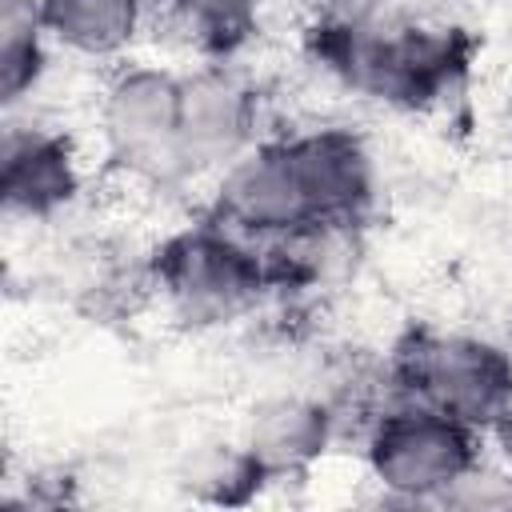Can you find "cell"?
<instances>
[{
	"label": "cell",
	"mask_w": 512,
	"mask_h": 512,
	"mask_svg": "<svg viewBox=\"0 0 512 512\" xmlns=\"http://www.w3.org/2000/svg\"><path fill=\"white\" fill-rule=\"evenodd\" d=\"M148 276L168 312L192 328L232 324L276 292L268 248L216 216L168 232L152 248Z\"/></svg>",
	"instance_id": "obj_3"
},
{
	"label": "cell",
	"mask_w": 512,
	"mask_h": 512,
	"mask_svg": "<svg viewBox=\"0 0 512 512\" xmlns=\"http://www.w3.org/2000/svg\"><path fill=\"white\" fill-rule=\"evenodd\" d=\"M388 400H416L488 436L512 400V348L472 332H408L384 364Z\"/></svg>",
	"instance_id": "obj_4"
},
{
	"label": "cell",
	"mask_w": 512,
	"mask_h": 512,
	"mask_svg": "<svg viewBox=\"0 0 512 512\" xmlns=\"http://www.w3.org/2000/svg\"><path fill=\"white\" fill-rule=\"evenodd\" d=\"M188 492L204 504H248L268 480V472L256 464V456L236 444H212L188 464Z\"/></svg>",
	"instance_id": "obj_13"
},
{
	"label": "cell",
	"mask_w": 512,
	"mask_h": 512,
	"mask_svg": "<svg viewBox=\"0 0 512 512\" xmlns=\"http://www.w3.org/2000/svg\"><path fill=\"white\" fill-rule=\"evenodd\" d=\"M84 188L80 152L68 132L52 124H8L0 144V192L8 216L52 220Z\"/></svg>",
	"instance_id": "obj_8"
},
{
	"label": "cell",
	"mask_w": 512,
	"mask_h": 512,
	"mask_svg": "<svg viewBox=\"0 0 512 512\" xmlns=\"http://www.w3.org/2000/svg\"><path fill=\"white\" fill-rule=\"evenodd\" d=\"M48 28L36 0H0V100L16 108L48 72Z\"/></svg>",
	"instance_id": "obj_11"
},
{
	"label": "cell",
	"mask_w": 512,
	"mask_h": 512,
	"mask_svg": "<svg viewBox=\"0 0 512 512\" xmlns=\"http://www.w3.org/2000/svg\"><path fill=\"white\" fill-rule=\"evenodd\" d=\"M336 416L312 396H268L260 400L240 432V444L256 456L268 480L304 476L332 448Z\"/></svg>",
	"instance_id": "obj_9"
},
{
	"label": "cell",
	"mask_w": 512,
	"mask_h": 512,
	"mask_svg": "<svg viewBox=\"0 0 512 512\" xmlns=\"http://www.w3.org/2000/svg\"><path fill=\"white\" fill-rule=\"evenodd\" d=\"M260 124V100L256 88L224 68V60H212L184 76V116H180V140H184V164L196 176L224 172L232 160H240L256 140Z\"/></svg>",
	"instance_id": "obj_7"
},
{
	"label": "cell",
	"mask_w": 512,
	"mask_h": 512,
	"mask_svg": "<svg viewBox=\"0 0 512 512\" xmlns=\"http://www.w3.org/2000/svg\"><path fill=\"white\" fill-rule=\"evenodd\" d=\"M156 4H164L168 20L184 32V40L196 52L212 60H228L236 48L252 40L268 0H156Z\"/></svg>",
	"instance_id": "obj_12"
},
{
	"label": "cell",
	"mask_w": 512,
	"mask_h": 512,
	"mask_svg": "<svg viewBox=\"0 0 512 512\" xmlns=\"http://www.w3.org/2000/svg\"><path fill=\"white\" fill-rule=\"evenodd\" d=\"M36 8L52 44L64 52L84 60H120L144 28L148 0H36Z\"/></svg>",
	"instance_id": "obj_10"
},
{
	"label": "cell",
	"mask_w": 512,
	"mask_h": 512,
	"mask_svg": "<svg viewBox=\"0 0 512 512\" xmlns=\"http://www.w3.org/2000/svg\"><path fill=\"white\" fill-rule=\"evenodd\" d=\"M184 76L160 64H120L96 104L104 160L136 184L172 188L192 180L180 140Z\"/></svg>",
	"instance_id": "obj_5"
},
{
	"label": "cell",
	"mask_w": 512,
	"mask_h": 512,
	"mask_svg": "<svg viewBox=\"0 0 512 512\" xmlns=\"http://www.w3.org/2000/svg\"><path fill=\"white\" fill-rule=\"evenodd\" d=\"M484 432L416 400H384L364 432V468L396 500L440 504L480 464Z\"/></svg>",
	"instance_id": "obj_6"
},
{
	"label": "cell",
	"mask_w": 512,
	"mask_h": 512,
	"mask_svg": "<svg viewBox=\"0 0 512 512\" xmlns=\"http://www.w3.org/2000/svg\"><path fill=\"white\" fill-rule=\"evenodd\" d=\"M488 440L496 444V452H500V460H504V468L512 472V400H508V408L492 420V428H488Z\"/></svg>",
	"instance_id": "obj_14"
},
{
	"label": "cell",
	"mask_w": 512,
	"mask_h": 512,
	"mask_svg": "<svg viewBox=\"0 0 512 512\" xmlns=\"http://www.w3.org/2000/svg\"><path fill=\"white\" fill-rule=\"evenodd\" d=\"M304 48L332 80L400 112H428L456 96L476 52L472 36L456 24L372 8H328L308 24Z\"/></svg>",
	"instance_id": "obj_2"
},
{
	"label": "cell",
	"mask_w": 512,
	"mask_h": 512,
	"mask_svg": "<svg viewBox=\"0 0 512 512\" xmlns=\"http://www.w3.org/2000/svg\"><path fill=\"white\" fill-rule=\"evenodd\" d=\"M376 192L368 144L348 128H304L252 144L216 176L208 216L256 244L356 224Z\"/></svg>",
	"instance_id": "obj_1"
}]
</instances>
